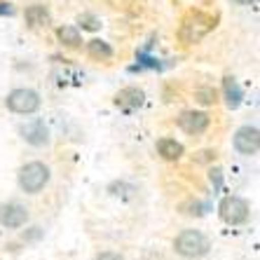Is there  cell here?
<instances>
[{"label":"cell","mask_w":260,"mask_h":260,"mask_svg":"<svg viewBox=\"0 0 260 260\" xmlns=\"http://www.w3.org/2000/svg\"><path fill=\"white\" fill-rule=\"evenodd\" d=\"M213 28H216V17L213 14L202 12V10H192L183 19L178 36H181V40L185 45H192V43H200L202 38H206Z\"/></svg>","instance_id":"6da1fadb"},{"label":"cell","mask_w":260,"mask_h":260,"mask_svg":"<svg viewBox=\"0 0 260 260\" xmlns=\"http://www.w3.org/2000/svg\"><path fill=\"white\" fill-rule=\"evenodd\" d=\"M174 248L176 253L183 255V258L197 260V258H204L211 251V239L200 230H183L174 239Z\"/></svg>","instance_id":"7a4b0ae2"},{"label":"cell","mask_w":260,"mask_h":260,"mask_svg":"<svg viewBox=\"0 0 260 260\" xmlns=\"http://www.w3.org/2000/svg\"><path fill=\"white\" fill-rule=\"evenodd\" d=\"M52 178V171L45 162H26L17 174L19 188L28 194H38Z\"/></svg>","instance_id":"3957f363"},{"label":"cell","mask_w":260,"mask_h":260,"mask_svg":"<svg viewBox=\"0 0 260 260\" xmlns=\"http://www.w3.org/2000/svg\"><path fill=\"white\" fill-rule=\"evenodd\" d=\"M5 103L17 115H33L40 110V94L36 89H28V87H19V89H12L7 94Z\"/></svg>","instance_id":"277c9868"},{"label":"cell","mask_w":260,"mask_h":260,"mask_svg":"<svg viewBox=\"0 0 260 260\" xmlns=\"http://www.w3.org/2000/svg\"><path fill=\"white\" fill-rule=\"evenodd\" d=\"M218 211H220V218H223L228 225H244L251 216V206L244 197H237V194H230V197H225L218 206Z\"/></svg>","instance_id":"5b68a950"},{"label":"cell","mask_w":260,"mask_h":260,"mask_svg":"<svg viewBox=\"0 0 260 260\" xmlns=\"http://www.w3.org/2000/svg\"><path fill=\"white\" fill-rule=\"evenodd\" d=\"M232 143H235V150L239 152V155H246V157L258 155V150H260V132H258V127H251V124L239 127L235 132Z\"/></svg>","instance_id":"8992f818"},{"label":"cell","mask_w":260,"mask_h":260,"mask_svg":"<svg viewBox=\"0 0 260 260\" xmlns=\"http://www.w3.org/2000/svg\"><path fill=\"white\" fill-rule=\"evenodd\" d=\"M28 223V209L19 202H7L0 204V225L7 230H19Z\"/></svg>","instance_id":"52a82bcc"},{"label":"cell","mask_w":260,"mask_h":260,"mask_svg":"<svg viewBox=\"0 0 260 260\" xmlns=\"http://www.w3.org/2000/svg\"><path fill=\"white\" fill-rule=\"evenodd\" d=\"M209 124H211V117L206 115L204 110H185V113H181V117H178V127L185 134H190V136L204 134L206 129H209Z\"/></svg>","instance_id":"ba28073f"},{"label":"cell","mask_w":260,"mask_h":260,"mask_svg":"<svg viewBox=\"0 0 260 260\" xmlns=\"http://www.w3.org/2000/svg\"><path fill=\"white\" fill-rule=\"evenodd\" d=\"M19 134H21V139L28 145H33V148H43V145L49 143V129L43 120H30V122H26V124H21Z\"/></svg>","instance_id":"9c48e42d"},{"label":"cell","mask_w":260,"mask_h":260,"mask_svg":"<svg viewBox=\"0 0 260 260\" xmlns=\"http://www.w3.org/2000/svg\"><path fill=\"white\" fill-rule=\"evenodd\" d=\"M143 103H145V91L139 89V87H124V89L117 91L115 96V106L120 110H124V113L139 110Z\"/></svg>","instance_id":"30bf717a"},{"label":"cell","mask_w":260,"mask_h":260,"mask_svg":"<svg viewBox=\"0 0 260 260\" xmlns=\"http://www.w3.org/2000/svg\"><path fill=\"white\" fill-rule=\"evenodd\" d=\"M24 19H26V26L30 28H40V26H47L52 21V14L45 5H28L24 12Z\"/></svg>","instance_id":"8fae6325"},{"label":"cell","mask_w":260,"mask_h":260,"mask_svg":"<svg viewBox=\"0 0 260 260\" xmlns=\"http://www.w3.org/2000/svg\"><path fill=\"white\" fill-rule=\"evenodd\" d=\"M223 94H225V103H228V108L237 110L239 106H242L244 91H242L239 82H237V80L232 78V75H228V78L223 80Z\"/></svg>","instance_id":"7c38bea8"},{"label":"cell","mask_w":260,"mask_h":260,"mask_svg":"<svg viewBox=\"0 0 260 260\" xmlns=\"http://www.w3.org/2000/svg\"><path fill=\"white\" fill-rule=\"evenodd\" d=\"M157 152L167 162H178L183 157V145L176 139H159L157 141Z\"/></svg>","instance_id":"4fadbf2b"},{"label":"cell","mask_w":260,"mask_h":260,"mask_svg":"<svg viewBox=\"0 0 260 260\" xmlns=\"http://www.w3.org/2000/svg\"><path fill=\"white\" fill-rule=\"evenodd\" d=\"M87 52H89L91 59H99V61L113 59V47H110L106 40H99V38L89 40V45H87Z\"/></svg>","instance_id":"5bb4252c"},{"label":"cell","mask_w":260,"mask_h":260,"mask_svg":"<svg viewBox=\"0 0 260 260\" xmlns=\"http://www.w3.org/2000/svg\"><path fill=\"white\" fill-rule=\"evenodd\" d=\"M56 38L61 40V45H66V47H80L82 45V36H80V30L75 26H59L56 28Z\"/></svg>","instance_id":"9a60e30c"},{"label":"cell","mask_w":260,"mask_h":260,"mask_svg":"<svg viewBox=\"0 0 260 260\" xmlns=\"http://www.w3.org/2000/svg\"><path fill=\"white\" fill-rule=\"evenodd\" d=\"M78 24L82 26L85 30H99V28H101V21H99L94 14H80V17H78Z\"/></svg>","instance_id":"2e32d148"},{"label":"cell","mask_w":260,"mask_h":260,"mask_svg":"<svg viewBox=\"0 0 260 260\" xmlns=\"http://www.w3.org/2000/svg\"><path fill=\"white\" fill-rule=\"evenodd\" d=\"M206 209H209V206L202 204V202H190V204L183 206V213H188V216H204Z\"/></svg>","instance_id":"e0dca14e"},{"label":"cell","mask_w":260,"mask_h":260,"mask_svg":"<svg viewBox=\"0 0 260 260\" xmlns=\"http://www.w3.org/2000/svg\"><path fill=\"white\" fill-rule=\"evenodd\" d=\"M197 101L209 106V103L216 101V91H213V89H197Z\"/></svg>","instance_id":"ac0fdd59"},{"label":"cell","mask_w":260,"mask_h":260,"mask_svg":"<svg viewBox=\"0 0 260 260\" xmlns=\"http://www.w3.org/2000/svg\"><path fill=\"white\" fill-rule=\"evenodd\" d=\"M209 178H211V183L216 185V188H220V185H223V171L218 169V167L209 171Z\"/></svg>","instance_id":"d6986e66"},{"label":"cell","mask_w":260,"mask_h":260,"mask_svg":"<svg viewBox=\"0 0 260 260\" xmlns=\"http://www.w3.org/2000/svg\"><path fill=\"white\" fill-rule=\"evenodd\" d=\"M94 260H124L120 253H115V251H103V253H99Z\"/></svg>","instance_id":"ffe728a7"},{"label":"cell","mask_w":260,"mask_h":260,"mask_svg":"<svg viewBox=\"0 0 260 260\" xmlns=\"http://www.w3.org/2000/svg\"><path fill=\"white\" fill-rule=\"evenodd\" d=\"M0 14H14V7L10 5V3H3V5H0Z\"/></svg>","instance_id":"44dd1931"},{"label":"cell","mask_w":260,"mask_h":260,"mask_svg":"<svg viewBox=\"0 0 260 260\" xmlns=\"http://www.w3.org/2000/svg\"><path fill=\"white\" fill-rule=\"evenodd\" d=\"M237 5H242V7H248V5H253L255 0H235Z\"/></svg>","instance_id":"7402d4cb"}]
</instances>
